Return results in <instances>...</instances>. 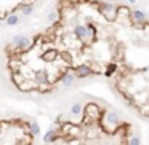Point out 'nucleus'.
I'll list each match as a JSON object with an SVG mask.
<instances>
[{
    "label": "nucleus",
    "instance_id": "obj_13",
    "mask_svg": "<svg viewBox=\"0 0 149 145\" xmlns=\"http://www.w3.org/2000/svg\"><path fill=\"white\" fill-rule=\"evenodd\" d=\"M21 10H23V14H24V16H31V14L34 13V7H32V5H26V7H23Z\"/></svg>",
    "mask_w": 149,
    "mask_h": 145
},
{
    "label": "nucleus",
    "instance_id": "obj_7",
    "mask_svg": "<svg viewBox=\"0 0 149 145\" xmlns=\"http://www.w3.org/2000/svg\"><path fill=\"white\" fill-rule=\"evenodd\" d=\"M56 56H58V51L53 49V48H50V49H47V51L42 54V59H43L45 62H51V61H55Z\"/></svg>",
    "mask_w": 149,
    "mask_h": 145
},
{
    "label": "nucleus",
    "instance_id": "obj_3",
    "mask_svg": "<svg viewBox=\"0 0 149 145\" xmlns=\"http://www.w3.org/2000/svg\"><path fill=\"white\" fill-rule=\"evenodd\" d=\"M34 80H35L37 85H40V86H43V85H50L47 70H37V72L34 73Z\"/></svg>",
    "mask_w": 149,
    "mask_h": 145
},
{
    "label": "nucleus",
    "instance_id": "obj_6",
    "mask_svg": "<svg viewBox=\"0 0 149 145\" xmlns=\"http://www.w3.org/2000/svg\"><path fill=\"white\" fill-rule=\"evenodd\" d=\"M16 48L21 49V51H27V49L32 48V40L29 37H24V35H23V38H21V41H19V45H18Z\"/></svg>",
    "mask_w": 149,
    "mask_h": 145
},
{
    "label": "nucleus",
    "instance_id": "obj_10",
    "mask_svg": "<svg viewBox=\"0 0 149 145\" xmlns=\"http://www.w3.org/2000/svg\"><path fill=\"white\" fill-rule=\"evenodd\" d=\"M115 70H117V64H115V62H109L108 67H106V70H104V77H106V78L112 77Z\"/></svg>",
    "mask_w": 149,
    "mask_h": 145
},
{
    "label": "nucleus",
    "instance_id": "obj_14",
    "mask_svg": "<svg viewBox=\"0 0 149 145\" xmlns=\"http://www.w3.org/2000/svg\"><path fill=\"white\" fill-rule=\"evenodd\" d=\"M56 19H58V13H56V11H50L48 13V21L50 22H55Z\"/></svg>",
    "mask_w": 149,
    "mask_h": 145
},
{
    "label": "nucleus",
    "instance_id": "obj_16",
    "mask_svg": "<svg viewBox=\"0 0 149 145\" xmlns=\"http://www.w3.org/2000/svg\"><path fill=\"white\" fill-rule=\"evenodd\" d=\"M128 2H130V3H135V2H136V0H128Z\"/></svg>",
    "mask_w": 149,
    "mask_h": 145
},
{
    "label": "nucleus",
    "instance_id": "obj_2",
    "mask_svg": "<svg viewBox=\"0 0 149 145\" xmlns=\"http://www.w3.org/2000/svg\"><path fill=\"white\" fill-rule=\"evenodd\" d=\"M74 75H76V78H87V77H91L93 75V69H91L90 66H87V64H80V66H77L76 69H74Z\"/></svg>",
    "mask_w": 149,
    "mask_h": 145
},
{
    "label": "nucleus",
    "instance_id": "obj_9",
    "mask_svg": "<svg viewBox=\"0 0 149 145\" xmlns=\"http://www.w3.org/2000/svg\"><path fill=\"white\" fill-rule=\"evenodd\" d=\"M74 35H76L77 38H80V40H85V38H87V29H85V26H82V24L76 26Z\"/></svg>",
    "mask_w": 149,
    "mask_h": 145
},
{
    "label": "nucleus",
    "instance_id": "obj_1",
    "mask_svg": "<svg viewBox=\"0 0 149 145\" xmlns=\"http://www.w3.org/2000/svg\"><path fill=\"white\" fill-rule=\"evenodd\" d=\"M100 10H101V13L108 18L109 21H112V19H115V18H117V7H115V5H112V3H101Z\"/></svg>",
    "mask_w": 149,
    "mask_h": 145
},
{
    "label": "nucleus",
    "instance_id": "obj_11",
    "mask_svg": "<svg viewBox=\"0 0 149 145\" xmlns=\"http://www.w3.org/2000/svg\"><path fill=\"white\" fill-rule=\"evenodd\" d=\"M18 22H19V18H18L16 13H11L10 16L5 18V24L7 26H16Z\"/></svg>",
    "mask_w": 149,
    "mask_h": 145
},
{
    "label": "nucleus",
    "instance_id": "obj_4",
    "mask_svg": "<svg viewBox=\"0 0 149 145\" xmlns=\"http://www.w3.org/2000/svg\"><path fill=\"white\" fill-rule=\"evenodd\" d=\"M74 81H76V75H74L72 72H64L61 77V83L64 85V86H72Z\"/></svg>",
    "mask_w": 149,
    "mask_h": 145
},
{
    "label": "nucleus",
    "instance_id": "obj_12",
    "mask_svg": "<svg viewBox=\"0 0 149 145\" xmlns=\"http://www.w3.org/2000/svg\"><path fill=\"white\" fill-rule=\"evenodd\" d=\"M71 113L74 115V117H80V115L83 113V107H82V104H74L72 107H71Z\"/></svg>",
    "mask_w": 149,
    "mask_h": 145
},
{
    "label": "nucleus",
    "instance_id": "obj_5",
    "mask_svg": "<svg viewBox=\"0 0 149 145\" xmlns=\"http://www.w3.org/2000/svg\"><path fill=\"white\" fill-rule=\"evenodd\" d=\"M130 18L133 21H136V22H141V24L146 22V14L139 10H130Z\"/></svg>",
    "mask_w": 149,
    "mask_h": 145
},
{
    "label": "nucleus",
    "instance_id": "obj_8",
    "mask_svg": "<svg viewBox=\"0 0 149 145\" xmlns=\"http://www.w3.org/2000/svg\"><path fill=\"white\" fill-rule=\"evenodd\" d=\"M85 29H87V38H90L91 41L96 38V27L93 26V22H90L88 21L87 24H85Z\"/></svg>",
    "mask_w": 149,
    "mask_h": 145
},
{
    "label": "nucleus",
    "instance_id": "obj_15",
    "mask_svg": "<svg viewBox=\"0 0 149 145\" xmlns=\"http://www.w3.org/2000/svg\"><path fill=\"white\" fill-rule=\"evenodd\" d=\"M21 38H23V35H14V37H13V40H11V43H13V45H14V48H16V46L19 45Z\"/></svg>",
    "mask_w": 149,
    "mask_h": 145
},
{
    "label": "nucleus",
    "instance_id": "obj_17",
    "mask_svg": "<svg viewBox=\"0 0 149 145\" xmlns=\"http://www.w3.org/2000/svg\"><path fill=\"white\" fill-rule=\"evenodd\" d=\"M0 26H2V21H0Z\"/></svg>",
    "mask_w": 149,
    "mask_h": 145
}]
</instances>
